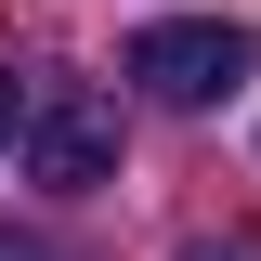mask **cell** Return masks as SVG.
<instances>
[{
    "instance_id": "cell-3",
    "label": "cell",
    "mask_w": 261,
    "mask_h": 261,
    "mask_svg": "<svg viewBox=\"0 0 261 261\" xmlns=\"http://www.w3.org/2000/svg\"><path fill=\"white\" fill-rule=\"evenodd\" d=\"M13 118H27V92H13V79H0V144H13Z\"/></svg>"
},
{
    "instance_id": "cell-2",
    "label": "cell",
    "mask_w": 261,
    "mask_h": 261,
    "mask_svg": "<svg viewBox=\"0 0 261 261\" xmlns=\"http://www.w3.org/2000/svg\"><path fill=\"white\" fill-rule=\"evenodd\" d=\"M27 170L65 183V196L105 183V170H118V105H105V92H39L27 105Z\"/></svg>"
},
{
    "instance_id": "cell-1",
    "label": "cell",
    "mask_w": 261,
    "mask_h": 261,
    "mask_svg": "<svg viewBox=\"0 0 261 261\" xmlns=\"http://www.w3.org/2000/svg\"><path fill=\"white\" fill-rule=\"evenodd\" d=\"M248 65H261V39L222 27V13H157V27L130 39V79H144L157 105H183V118H196V105H222Z\"/></svg>"
}]
</instances>
